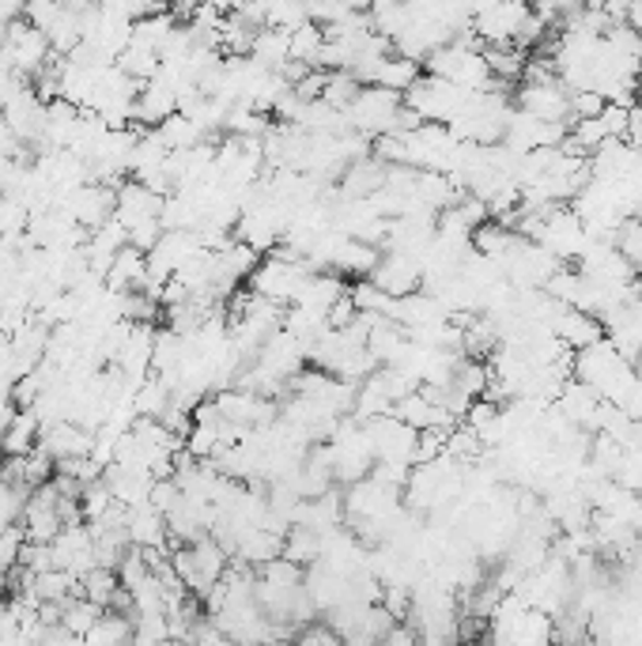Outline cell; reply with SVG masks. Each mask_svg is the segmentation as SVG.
Masks as SVG:
<instances>
[{
	"mask_svg": "<svg viewBox=\"0 0 642 646\" xmlns=\"http://www.w3.org/2000/svg\"><path fill=\"white\" fill-rule=\"evenodd\" d=\"M639 268H642V265H639Z\"/></svg>",
	"mask_w": 642,
	"mask_h": 646,
	"instance_id": "ee69618b",
	"label": "cell"
},
{
	"mask_svg": "<svg viewBox=\"0 0 642 646\" xmlns=\"http://www.w3.org/2000/svg\"><path fill=\"white\" fill-rule=\"evenodd\" d=\"M367 15H370V27L393 43V38L413 23V4H408V0H374V4L367 8Z\"/></svg>",
	"mask_w": 642,
	"mask_h": 646,
	"instance_id": "d4e9b609",
	"label": "cell"
},
{
	"mask_svg": "<svg viewBox=\"0 0 642 646\" xmlns=\"http://www.w3.org/2000/svg\"><path fill=\"white\" fill-rule=\"evenodd\" d=\"M163 231H167V227H163V219H140L133 231H129V242L140 247V250H152L155 242L163 239Z\"/></svg>",
	"mask_w": 642,
	"mask_h": 646,
	"instance_id": "74e56055",
	"label": "cell"
},
{
	"mask_svg": "<svg viewBox=\"0 0 642 646\" xmlns=\"http://www.w3.org/2000/svg\"><path fill=\"white\" fill-rule=\"evenodd\" d=\"M325 46V27L314 20H307L302 27L292 31V61H302L310 69H318V53Z\"/></svg>",
	"mask_w": 642,
	"mask_h": 646,
	"instance_id": "4dcf8cb0",
	"label": "cell"
},
{
	"mask_svg": "<svg viewBox=\"0 0 642 646\" xmlns=\"http://www.w3.org/2000/svg\"><path fill=\"white\" fill-rule=\"evenodd\" d=\"M530 12H533V0H499L496 8L473 15V35L480 38L484 46L514 43L522 23L530 20Z\"/></svg>",
	"mask_w": 642,
	"mask_h": 646,
	"instance_id": "ba28073f",
	"label": "cell"
},
{
	"mask_svg": "<svg viewBox=\"0 0 642 646\" xmlns=\"http://www.w3.org/2000/svg\"><path fill=\"white\" fill-rule=\"evenodd\" d=\"M359 80L352 76L348 69H329V80H325V92H321V103L336 106V110H348L352 99L359 95Z\"/></svg>",
	"mask_w": 642,
	"mask_h": 646,
	"instance_id": "d6a6232c",
	"label": "cell"
},
{
	"mask_svg": "<svg viewBox=\"0 0 642 646\" xmlns=\"http://www.w3.org/2000/svg\"><path fill=\"white\" fill-rule=\"evenodd\" d=\"M129 541L136 548H167L170 529H167V514L144 499V503L129 506Z\"/></svg>",
	"mask_w": 642,
	"mask_h": 646,
	"instance_id": "ac0fdd59",
	"label": "cell"
},
{
	"mask_svg": "<svg viewBox=\"0 0 642 646\" xmlns=\"http://www.w3.org/2000/svg\"><path fill=\"white\" fill-rule=\"evenodd\" d=\"M390 408H393V397L385 394V386H382V379H378V371L370 374V379L359 382V390H356V408H352V412H356L359 420H374V416L390 412Z\"/></svg>",
	"mask_w": 642,
	"mask_h": 646,
	"instance_id": "83f0119b",
	"label": "cell"
},
{
	"mask_svg": "<svg viewBox=\"0 0 642 646\" xmlns=\"http://www.w3.org/2000/svg\"><path fill=\"white\" fill-rule=\"evenodd\" d=\"M548 330L556 333V337L563 340L571 351H579V348H586V345H594V340L605 337L601 318L590 314V310H579V307H559Z\"/></svg>",
	"mask_w": 642,
	"mask_h": 646,
	"instance_id": "9a60e30c",
	"label": "cell"
},
{
	"mask_svg": "<svg viewBox=\"0 0 642 646\" xmlns=\"http://www.w3.org/2000/svg\"><path fill=\"white\" fill-rule=\"evenodd\" d=\"M147 280V250L126 242L118 253H114L110 268H106V288L114 291H140Z\"/></svg>",
	"mask_w": 642,
	"mask_h": 646,
	"instance_id": "ffe728a7",
	"label": "cell"
},
{
	"mask_svg": "<svg viewBox=\"0 0 642 646\" xmlns=\"http://www.w3.org/2000/svg\"><path fill=\"white\" fill-rule=\"evenodd\" d=\"M276 555H284V537L265 526H250L242 537H238V548L230 560H242V563H250V567H261V563L276 560Z\"/></svg>",
	"mask_w": 642,
	"mask_h": 646,
	"instance_id": "44dd1931",
	"label": "cell"
},
{
	"mask_svg": "<svg viewBox=\"0 0 642 646\" xmlns=\"http://www.w3.org/2000/svg\"><path fill=\"white\" fill-rule=\"evenodd\" d=\"M163 193L147 190L144 182H126L118 186V204H114V219H118L126 231H133V227L140 224V219H159L163 216Z\"/></svg>",
	"mask_w": 642,
	"mask_h": 646,
	"instance_id": "4fadbf2b",
	"label": "cell"
},
{
	"mask_svg": "<svg viewBox=\"0 0 642 646\" xmlns=\"http://www.w3.org/2000/svg\"><path fill=\"white\" fill-rule=\"evenodd\" d=\"M92 446H95V431L76 420L46 423L43 435H38V450H46L54 457V465L69 462V457H92Z\"/></svg>",
	"mask_w": 642,
	"mask_h": 646,
	"instance_id": "8fae6325",
	"label": "cell"
},
{
	"mask_svg": "<svg viewBox=\"0 0 642 646\" xmlns=\"http://www.w3.org/2000/svg\"><path fill=\"white\" fill-rule=\"evenodd\" d=\"M170 400H175V394H170V386L155 371L136 386V412L140 416H155V420H159V416L167 412Z\"/></svg>",
	"mask_w": 642,
	"mask_h": 646,
	"instance_id": "1f68e13d",
	"label": "cell"
},
{
	"mask_svg": "<svg viewBox=\"0 0 642 646\" xmlns=\"http://www.w3.org/2000/svg\"><path fill=\"white\" fill-rule=\"evenodd\" d=\"M367 423V439L370 450H374V462H408L416 465V435L419 431L413 423L397 420L393 412H382Z\"/></svg>",
	"mask_w": 642,
	"mask_h": 646,
	"instance_id": "8992f818",
	"label": "cell"
},
{
	"mask_svg": "<svg viewBox=\"0 0 642 646\" xmlns=\"http://www.w3.org/2000/svg\"><path fill=\"white\" fill-rule=\"evenodd\" d=\"M54 567H64L72 575L84 578L87 571L98 567L95 560V534L87 522H72V526H61V534L54 537Z\"/></svg>",
	"mask_w": 642,
	"mask_h": 646,
	"instance_id": "30bf717a",
	"label": "cell"
},
{
	"mask_svg": "<svg viewBox=\"0 0 642 646\" xmlns=\"http://www.w3.org/2000/svg\"><path fill=\"white\" fill-rule=\"evenodd\" d=\"M118 64L121 72H129V76H136V80H152L155 72H159V64H163V57L159 50H152L147 43H136V38H129V46L118 53Z\"/></svg>",
	"mask_w": 642,
	"mask_h": 646,
	"instance_id": "4316f807",
	"label": "cell"
},
{
	"mask_svg": "<svg viewBox=\"0 0 642 646\" xmlns=\"http://www.w3.org/2000/svg\"><path fill=\"white\" fill-rule=\"evenodd\" d=\"M284 555L292 563H299V567L321 560V534L318 529H307V526H292L284 534Z\"/></svg>",
	"mask_w": 642,
	"mask_h": 646,
	"instance_id": "f1b7e54d",
	"label": "cell"
},
{
	"mask_svg": "<svg viewBox=\"0 0 642 646\" xmlns=\"http://www.w3.org/2000/svg\"><path fill=\"white\" fill-rule=\"evenodd\" d=\"M118 586H121V578H118V571L114 567H92L84 578H80V594L92 597V601L103 605V609L110 605V597H114Z\"/></svg>",
	"mask_w": 642,
	"mask_h": 646,
	"instance_id": "836d02e7",
	"label": "cell"
},
{
	"mask_svg": "<svg viewBox=\"0 0 642 646\" xmlns=\"http://www.w3.org/2000/svg\"><path fill=\"white\" fill-rule=\"evenodd\" d=\"M344 4H348L352 12H367V8L374 4V0H344Z\"/></svg>",
	"mask_w": 642,
	"mask_h": 646,
	"instance_id": "b9f144b4",
	"label": "cell"
},
{
	"mask_svg": "<svg viewBox=\"0 0 642 646\" xmlns=\"http://www.w3.org/2000/svg\"><path fill=\"white\" fill-rule=\"evenodd\" d=\"M159 129V136L167 141V148L170 152H178V148H193V144H201L204 141V133H201V125H197L189 113H182V110H175L170 113L163 125H155Z\"/></svg>",
	"mask_w": 642,
	"mask_h": 646,
	"instance_id": "f546056e",
	"label": "cell"
},
{
	"mask_svg": "<svg viewBox=\"0 0 642 646\" xmlns=\"http://www.w3.org/2000/svg\"><path fill=\"white\" fill-rule=\"evenodd\" d=\"M401 106H405V95L401 92H390V87H378V84H364L356 99H352V106L344 110V118H348V125L356 129V133H364L374 141V136L397 129Z\"/></svg>",
	"mask_w": 642,
	"mask_h": 646,
	"instance_id": "3957f363",
	"label": "cell"
},
{
	"mask_svg": "<svg viewBox=\"0 0 642 646\" xmlns=\"http://www.w3.org/2000/svg\"><path fill=\"white\" fill-rule=\"evenodd\" d=\"M175 110H178V92L163 76H152V80H144V87H140V95L133 103V125L155 129Z\"/></svg>",
	"mask_w": 642,
	"mask_h": 646,
	"instance_id": "5bb4252c",
	"label": "cell"
},
{
	"mask_svg": "<svg viewBox=\"0 0 642 646\" xmlns=\"http://www.w3.org/2000/svg\"><path fill=\"white\" fill-rule=\"evenodd\" d=\"M250 57L261 64V69L280 72L287 61H292V31H280V27H269L265 23V27L253 35Z\"/></svg>",
	"mask_w": 642,
	"mask_h": 646,
	"instance_id": "7402d4cb",
	"label": "cell"
},
{
	"mask_svg": "<svg viewBox=\"0 0 642 646\" xmlns=\"http://www.w3.org/2000/svg\"><path fill=\"white\" fill-rule=\"evenodd\" d=\"M292 526H307V529H318V534H329V529L348 526V511H344V495L336 492V488H329V492H321V495L302 499V503L295 506Z\"/></svg>",
	"mask_w": 642,
	"mask_h": 646,
	"instance_id": "7c38bea8",
	"label": "cell"
},
{
	"mask_svg": "<svg viewBox=\"0 0 642 646\" xmlns=\"http://www.w3.org/2000/svg\"><path fill=\"white\" fill-rule=\"evenodd\" d=\"M397 420H405V423H413L416 431H424V428H454V416L447 412L442 405H435L431 397L424 394V390H413V394H405L401 400H393V408H390Z\"/></svg>",
	"mask_w": 642,
	"mask_h": 646,
	"instance_id": "d6986e66",
	"label": "cell"
},
{
	"mask_svg": "<svg viewBox=\"0 0 642 646\" xmlns=\"http://www.w3.org/2000/svg\"><path fill=\"white\" fill-rule=\"evenodd\" d=\"M468 87H457V84H450V80H442V76H419L413 87L405 92V103L413 106V110L419 113L424 121H439V125H450V121L457 118L461 110H465V103H468Z\"/></svg>",
	"mask_w": 642,
	"mask_h": 646,
	"instance_id": "277c9868",
	"label": "cell"
},
{
	"mask_svg": "<svg viewBox=\"0 0 642 646\" xmlns=\"http://www.w3.org/2000/svg\"><path fill=\"white\" fill-rule=\"evenodd\" d=\"M0 53H4L8 69H12L15 76L35 80L38 72H43L46 64H49V57H54V46H49L46 31L31 27V23L20 15V20L8 27L4 43H0Z\"/></svg>",
	"mask_w": 642,
	"mask_h": 646,
	"instance_id": "5b68a950",
	"label": "cell"
},
{
	"mask_svg": "<svg viewBox=\"0 0 642 646\" xmlns=\"http://www.w3.org/2000/svg\"><path fill=\"white\" fill-rule=\"evenodd\" d=\"M310 273H314V268H310L307 261L292 258L284 247H276V250H269L265 261H258V268L250 273V291L280 302V307H292V302L299 299L302 284L310 280Z\"/></svg>",
	"mask_w": 642,
	"mask_h": 646,
	"instance_id": "7a4b0ae2",
	"label": "cell"
},
{
	"mask_svg": "<svg viewBox=\"0 0 642 646\" xmlns=\"http://www.w3.org/2000/svg\"><path fill=\"white\" fill-rule=\"evenodd\" d=\"M635 99L642 103V72H639V80H635Z\"/></svg>",
	"mask_w": 642,
	"mask_h": 646,
	"instance_id": "7bdbcfd3",
	"label": "cell"
},
{
	"mask_svg": "<svg viewBox=\"0 0 642 646\" xmlns=\"http://www.w3.org/2000/svg\"><path fill=\"white\" fill-rule=\"evenodd\" d=\"M628 141L642 152V106H631V121H628Z\"/></svg>",
	"mask_w": 642,
	"mask_h": 646,
	"instance_id": "60d3db41",
	"label": "cell"
},
{
	"mask_svg": "<svg viewBox=\"0 0 642 646\" xmlns=\"http://www.w3.org/2000/svg\"><path fill=\"white\" fill-rule=\"evenodd\" d=\"M348 296V284H344V276L341 273H310V280L302 284V291H299V307H310V310H318V314H329V307H333L336 299H344Z\"/></svg>",
	"mask_w": 642,
	"mask_h": 646,
	"instance_id": "603a6c76",
	"label": "cell"
},
{
	"mask_svg": "<svg viewBox=\"0 0 642 646\" xmlns=\"http://www.w3.org/2000/svg\"><path fill=\"white\" fill-rule=\"evenodd\" d=\"M551 405H556L571 423H579V428H586L590 435H594V416H597L601 394L590 386V382H582V379H574V374H571V379H567V386L559 390V397L551 400Z\"/></svg>",
	"mask_w": 642,
	"mask_h": 646,
	"instance_id": "2e32d148",
	"label": "cell"
},
{
	"mask_svg": "<svg viewBox=\"0 0 642 646\" xmlns=\"http://www.w3.org/2000/svg\"><path fill=\"white\" fill-rule=\"evenodd\" d=\"M601 12H605L613 23H623L631 12V0H601Z\"/></svg>",
	"mask_w": 642,
	"mask_h": 646,
	"instance_id": "ab89813d",
	"label": "cell"
},
{
	"mask_svg": "<svg viewBox=\"0 0 642 646\" xmlns=\"http://www.w3.org/2000/svg\"><path fill=\"white\" fill-rule=\"evenodd\" d=\"M382 186H385V163L367 155V159H356L341 170V178H336V198H344V201L370 198V193H378Z\"/></svg>",
	"mask_w": 642,
	"mask_h": 646,
	"instance_id": "e0dca14e",
	"label": "cell"
},
{
	"mask_svg": "<svg viewBox=\"0 0 642 646\" xmlns=\"http://www.w3.org/2000/svg\"><path fill=\"white\" fill-rule=\"evenodd\" d=\"M38 435H43V420L35 408H15L4 435H0V446H4V454H27L38 446Z\"/></svg>",
	"mask_w": 642,
	"mask_h": 646,
	"instance_id": "cb8c5ba5",
	"label": "cell"
},
{
	"mask_svg": "<svg viewBox=\"0 0 642 646\" xmlns=\"http://www.w3.org/2000/svg\"><path fill=\"white\" fill-rule=\"evenodd\" d=\"M613 247L631 261V265H642V216H623L613 231Z\"/></svg>",
	"mask_w": 642,
	"mask_h": 646,
	"instance_id": "e575fe53",
	"label": "cell"
},
{
	"mask_svg": "<svg viewBox=\"0 0 642 646\" xmlns=\"http://www.w3.org/2000/svg\"><path fill=\"white\" fill-rule=\"evenodd\" d=\"M170 563H175V571H178V578L186 583V590L204 601V594L224 578L230 552L212 534H204V537H197L193 545H178L175 552H170Z\"/></svg>",
	"mask_w": 642,
	"mask_h": 646,
	"instance_id": "6da1fadb",
	"label": "cell"
},
{
	"mask_svg": "<svg viewBox=\"0 0 642 646\" xmlns=\"http://www.w3.org/2000/svg\"><path fill=\"white\" fill-rule=\"evenodd\" d=\"M129 639H133V617L118 609H106L92 624V632L84 635V643H92V646H114V643H129Z\"/></svg>",
	"mask_w": 642,
	"mask_h": 646,
	"instance_id": "484cf974",
	"label": "cell"
},
{
	"mask_svg": "<svg viewBox=\"0 0 642 646\" xmlns=\"http://www.w3.org/2000/svg\"><path fill=\"white\" fill-rule=\"evenodd\" d=\"M295 639L299 643H310V646H336L341 643V635H336V627L329 624H321V617L318 620H310V624H302L299 632H295Z\"/></svg>",
	"mask_w": 642,
	"mask_h": 646,
	"instance_id": "8d00e7d4",
	"label": "cell"
},
{
	"mask_svg": "<svg viewBox=\"0 0 642 646\" xmlns=\"http://www.w3.org/2000/svg\"><path fill=\"white\" fill-rule=\"evenodd\" d=\"M601 110H605V99H601L597 92H571V113L574 118H597Z\"/></svg>",
	"mask_w": 642,
	"mask_h": 646,
	"instance_id": "f35d334b",
	"label": "cell"
},
{
	"mask_svg": "<svg viewBox=\"0 0 642 646\" xmlns=\"http://www.w3.org/2000/svg\"><path fill=\"white\" fill-rule=\"evenodd\" d=\"M514 106L525 113H533V118L540 121H563V125H571V92H567L563 84H559V76L551 80H522V87H518L514 95Z\"/></svg>",
	"mask_w": 642,
	"mask_h": 646,
	"instance_id": "52a82bcc",
	"label": "cell"
},
{
	"mask_svg": "<svg viewBox=\"0 0 642 646\" xmlns=\"http://www.w3.org/2000/svg\"><path fill=\"white\" fill-rule=\"evenodd\" d=\"M370 280H374L385 296L401 299V296H408V291H416L419 284H424V261L408 250H382V258H378Z\"/></svg>",
	"mask_w": 642,
	"mask_h": 646,
	"instance_id": "9c48e42d",
	"label": "cell"
},
{
	"mask_svg": "<svg viewBox=\"0 0 642 646\" xmlns=\"http://www.w3.org/2000/svg\"><path fill=\"white\" fill-rule=\"evenodd\" d=\"M64 12V0H23V20L38 31H49L57 23V15Z\"/></svg>",
	"mask_w": 642,
	"mask_h": 646,
	"instance_id": "d590c367",
	"label": "cell"
}]
</instances>
